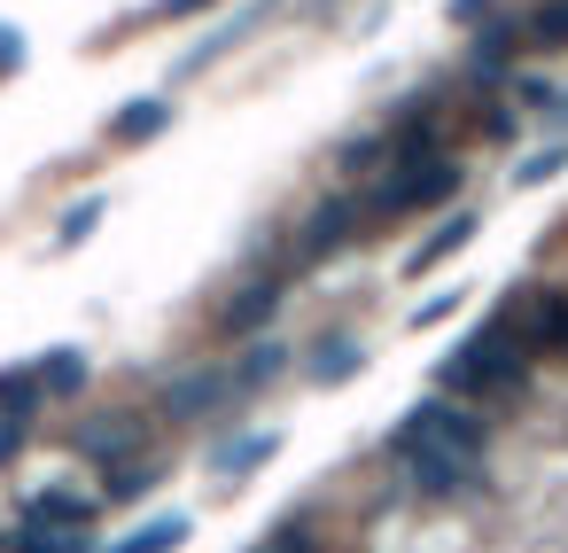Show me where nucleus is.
I'll return each instance as SVG.
<instances>
[{"mask_svg": "<svg viewBox=\"0 0 568 553\" xmlns=\"http://www.w3.org/2000/svg\"><path fill=\"white\" fill-rule=\"evenodd\" d=\"M521 40H529V48H568V0H552V9L521 17Z\"/></svg>", "mask_w": 568, "mask_h": 553, "instance_id": "aec40b11", "label": "nucleus"}, {"mask_svg": "<svg viewBox=\"0 0 568 553\" xmlns=\"http://www.w3.org/2000/svg\"><path fill=\"white\" fill-rule=\"evenodd\" d=\"M156 133H172V94H141V102H125L110 118V141H125V149L156 141Z\"/></svg>", "mask_w": 568, "mask_h": 553, "instance_id": "1a4fd4ad", "label": "nucleus"}, {"mask_svg": "<svg viewBox=\"0 0 568 553\" xmlns=\"http://www.w3.org/2000/svg\"><path fill=\"white\" fill-rule=\"evenodd\" d=\"M521 48H529V40H521V24H514V17H490V32L475 40V63H467V71H475V79H498Z\"/></svg>", "mask_w": 568, "mask_h": 553, "instance_id": "f8f14e48", "label": "nucleus"}, {"mask_svg": "<svg viewBox=\"0 0 568 553\" xmlns=\"http://www.w3.org/2000/svg\"><path fill=\"white\" fill-rule=\"evenodd\" d=\"M366 195H327L304 227H296V250H288V273H312V265H327L335 250H351V242H366Z\"/></svg>", "mask_w": 568, "mask_h": 553, "instance_id": "20e7f679", "label": "nucleus"}, {"mask_svg": "<svg viewBox=\"0 0 568 553\" xmlns=\"http://www.w3.org/2000/svg\"><path fill=\"white\" fill-rule=\"evenodd\" d=\"M452 312H459V289H452V296H428V304L413 312V328H436V320H452Z\"/></svg>", "mask_w": 568, "mask_h": 553, "instance_id": "a878e982", "label": "nucleus"}, {"mask_svg": "<svg viewBox=\"0 0 568 553\" xmlns=\"http://www.w3.org/2000/svg\"><path fill=\"white\" fill-rule=\"evenodd\" d=\"M102 211H110V195H87V203H71V211H63V227H55V242H63V250H79V242L102 227Z\"/></svg>", "mask_w": 568, "mask_h": 553, "instance_id": "412c9836", "label": "nucleus"}, {"mask_svg": "<svg viewBox=\"0 0 568 553\" xmlns=\"http://www.w3.org/2000/svg\"><path fill=\"white\" fill-rule=\"evenodd\" d=\"M529 343L514 335V320L498 312V320H483L444 366H436V382H444V398H514L521 382H529Z\"/></svg>", "mask_w": 568, "mask_h": 553, "instance_id": "f257e3e1", "label": "nucleus"}, {"mask_svg": "<svg viewBox=\"0 0 568 553\" xmlns=\"http://www.w3.org/2000/svg\"><path fill=\"white\" fill-rule=\"evenodd\" d=\"M94 530H48V522H24L17 530V553H87Z\"/></svg>", "mask_w": 568, "mask_h": 553, "instance_id": "a211bd4d", "label": "nucleus"}, {"mask_svg": "<svg viewBox=\"0 0 568 553\" xmlns=\"http://www.w3.org/2000/svg\"><path fill=\"white\" fill-rule=\"evenodd\" d=\"M149 491H156V467H118V475L102 483L110 506H133V499H149Z\"/></svg>", "mask_w": 568, "mask_h": 553, "instance_id": "4be33fe9", "label": "nucleus"}, {"mask_svg": "<svg viewBox=\"0 0 568 553\" xmlns=\"http://www.w3.org/2000/svg\"><path fill=\"white\" fill-rule=\"evenodd\" d=\"M452 17L459 24H490V0H452Z\"/></svg>", "mask_w": 568, "mask_h": 553, "instance_id": "cd10ccee", "label": "nucleus"}, {"mask_svg": "<svg viewBox=\"0 0 568 553\" xmlns=\"http://www.w3.org/2000/svg\"><path fill=\"white\" fill-rule=\"evenodd\" d=\"M172 545H187V514H156V522H141V530H125L110 553H172Z\"/></svg>", "mask_w": 568, "mask_h": 553, "instance_id": "dca6fc26", "label": "nucleus"}, {"mask_svg": "<svg viewBox=\"0 0 568 553\" xmlns=\"http://www.w3.org/2000/svg\"><path fill=\"white\" fill-rule=\"evenodd\" d=\"M24 522H48V530H94V499H79V491H40Z\"/></svg>", "mask_w": 568, "mask_h": 553, "instance_id": "4468645a", "label": "nucleus"}, {"mask_svg": "<svg viewBox=\"0 0 568 553\" xmlns=\"http://www.w3.org/2000/svg\"><path fill=\"white\" fill-rule=\"evenodd\" d=\"M560 164H568V141H552V149H537V157H521V164H514V188H537V180H552Z\"/></svg>", "mask_w": 568, "mask_h": 553, "instance_id": "5701e85b", "label": "nucleus"}, {"mask_svg": "<svg viewBox=\"0 0 568 553\" xmlns=\"http://www.w3.org/2000/svg\"><path fill=\"white\" fill-rule=\"evenodd\" d=\"M219 398H242V390H234V366H226V374H187L180 390H164V413H172V421H195V413H211Z\"/></svg>", "mask_w": 568, "mask_h": 553, "instance_id": "9d476101", "label": "nucleus"}, {"mask_svg": "<svg viewBox=\"0 0 568 553\" xmlns=\"http://www.w3.org/2000/svg\"><path fill=\"white\" fill-rule=\"evenodd\" d=\"M79 444H87V460H102V467H118V460H125V452L141 444V421H110V429H87Z\"/></svg>", "mask_w": 568, "mask_h": 553, "instance_id": "f3484780", "label": "nucleus"}, {"mask_svg": "<svg viewBox=\"0 0 568 553\" xmlns=\"http://www.w3.org/2000/svg\"><path fill=\"white\" fill-rule=\"evenodd\" d=\"M514 320V335L537 351V359H568V289H521L498 304Z\"/></svg>", "mask_w": 568, "mask_h": 553, "instance_id": "39448f33", "label": "nucleus"}, {"mask_svg": "<svg viewBox=\"0 0 568 553\" xmlns=\"http://www.w3.org/2000/svg\"><path fill=\"white\" fill-rule=\"evenodd\" d=\"M17 63H24V40H17V32H9V24H0V79H9V71H17Z\"/></svg>", "mask_w": 568, "mask_h": 553, "instance_id": "bb28decb", "label": "nucleus"}, {"mask_svg": "<svg viewBox=\"0 0 568 553\" xmlns=\"http://www.w3.org/2000/svg\"><path fill=\"white\" fill-rule=\"evenodd\" d=\"M475 227H483L475 211H452V219H444V227H436V234H428V242H420V250L405 258V273L420 281V273H436V265H452V258H459V250L475 242Z\"/></svg>", "mask_w": 568, "mask_h": 553, "instance_id": "6e6552de", "label": "nucleus"}, {"mask_svg": "<svg viewBox=\"0 0 568 553\" xmlns=\"http://www.w3.org/2000/svg\"><path fill=\"white\" fill-rule=\"evenodd\" d=\"M358 366H366V343H358V335H320L304 374H312V382H351Z\"/></svg>", "mask_w": 568, "mask_h": 553, "instance_id": "ddd939ff", "label": "nucleus"}, {"mask_svg": "<svg viewBox=\"0 0 568 553\" xmlns=\"http://www.w3.org/2000/svg\"><path fill=\"white\" fill-rule=\"evenodd\" d=\"M452 195H459V164H452L444 149H428V157H397V164L366 188V219L389 227V219L436 211V203H452Z\"/></svg>", "mask_w": 568, "mask_h": 553, "instance_id": "7ed1b4c3", "label": "nucleus"}, {"mask_svg": "<svg viewBox=\"0 0 568 553\" xmlns=\"http://www.w3.org/2000/svg\"><path fill=\"white\" fill-rule=\"evenodd\" d=\"M273 444H281L273 429H250V436H226V444L211 452V475H234V483H242V475H257V467L273 460Z\"/></svg>", "mask_w": 568, "mask_h": 553, "instance_id": "9b49d317", "label": "nucleus"}, {"mask_svg": "<svg viewBox=\"0 0 568 553\" xmlns=\"http://www.w3.org/2000/svg\"><path fill=\"white\" fill-rule=\"evenodd\" d=\"M211 0H156V17H203Z\"/></svg>", "mask_w": 568, "mask_h": 553, "instance_id": "c85d7f7f", "label": "nucleus"}, {"mask_svg": "<svg viewBox=\"0 0 568 553\" xmlns=\"http://www.w3.org/2000/svg\"><path fill=\"white\" fill-rule=\"evenodd\" d=\"M475 475H483V460H405V483L420 491V499H459V491H475Z\"/></svg>", "mask_w": 568, "mask_h": 553, "instance_id": "0eeeda50", "label": "nucleus"}, {"mask_svg": "<svg viewBox=\"0 0 568 553\" xmlns=\"http://www.w3.org/2000/svg\"><path fill=\"white\" fill-rule=\"evenodd\" d=\"M281 366H288V351H281V343H257V351H250V359L234 366V390L250 398V390H265V382H273Z\"/></svg>", "mask_w": 568, "mask_h": 553, "instance_id": "6ab92c4d", "label": "nucleus"}, {"mask_svg": "<svg viewBox=\"0 0 568 553\" xmlns=\"http://www.w3.org/2000/svg\"><path fill=\"white\" fill-rule=\"evenodd\" d=\"M483 444H490L483 413H475L467 398H444V390H436V398H420V405L389 429L382 452L405 467V460H428V452H436V460H483Z\"/></svg>", "mask_w": 568, "mask_h": 553, "instance_id": "f03ea898", "label": "nucleus"}, {"mask_svg": "<svg viewBox=\"0 0 568 553\" xmlns=\"http://www.w3.org/2000/svg\"><path fill=\"white\" fill-rule=\"evenodd\" d=\"M24 436H32V421H24V413H0V467L24 452Z\"/></svg>", "mask_w": 568, "mask_h": 553, "instance_id": "393cba45", "label": "nucleus"}, {"mask_svg": "<svg viewBox=\"0 0 568 553\" xmlns=\"http://www.w3.org/2000/svg\"><path fill=\"white\" fill-rule=\"evenodd\" d=\"M32 374H40L48 398H79L87 390V351H48V359H32Z\"/></svg>", "mask_w": 568, "mask_h": 553, "instance_id": "2eb2a0df", "label": "nucleus"}, {"mask_svg": "<svg viewBox=\"0 0 568 553\" xmlns=\"http://www.w3.org/2000/svg\"><path fill=\"white\" fill-rule=\"evenodd\" d=\"M281 289H288V273H273V281H250V289H234L226 304H219V328L226 335H257L273 312H281Z\"/></svg>", "mask_w": 568, "mask_h": 553, "instance_id": "423d86ee", "label": "nucleus"}, {"mask_svg": "<svg viewBox=\"0 0 568 553\" xmlns=\"http://www.w3.org/2000/svg\"><path fill=\"white\" fill-rule=\"evenodd\" d=\"M250 553H320V537H312V522H281V530L257 537Z\"/></svg>", "mask_w": 568, "mask_h": 553, "instance_id": "b1692460", "label": "nucleus"}]
</instances>
